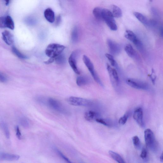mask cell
Here are the masks:
<instances>
[{
    "label": "cell",
    "mask_w": 163,
    "mask_h": 163,
    "mask_svg": "<svg viewBox=\"0 0 163 163\" xmlns=\"http://www.w3.org/2000/svg\"><path fill=\"white\" fill-rule=\"evenodd\" d=\"M77 52L76 51L73 52L69 57V62L74 72L77 74L79 75L80 74V72L77 66Z\"/></svg>",
    "instance_id": "30bf717a"
},
{
    "label": "cell",
    "mask_w": 163,
    "mask_h": 163,
    "mask_svg": "<svg viewBox=\"0 0 163 163\" xmlns=\"http://www.w3.org/2000/svg\"><path fill=\"white\" fill-rule=\"evenodd\" d=\"M5 4L7 5H9L10 2V0H5Z\"/></svg>",
    "instance_id": "b9f144b4"
},
{
    "label": "cell",
    "mask_w": 163,
    "mask_h": 163,
    "mask_svg": "<svg viewBox=\"0 0 163 163\" xmlns=\"http://www.w3.org/2000/svg\"><path fill=\"white\" fill-rule=\"evenodd\" d=\"M127 84L131 87L139 90H147L148 85L145 82L133 79H128L126 80Z\"/></svg>",
    "instance_id": "52a82bcc"
},
{
    "label": "cell",
    "mask_w": 163,
    "mask_h": 163,
    "mask_svg": "<svg viewBox=\"0 0 163 163\" xmlns=\"http://www.w3.org/2000/svg\"><path fill=\"white\" fill-rule=\"evenodd\" d=\"M89 82L88 78L86 76H80L77 78L76 83L78 86L81 87L88 84Z\"/></svg>",
    "instance_id": "d6986e66"
},
{
    "label": "cell",
    "mask_w": 163,
    "mask_h": 163,
    "mask_svg": "<svg viewBox=\"0 0 163 163\" xmlns=\"http://www.w3.org/2000/svg\"><path fill=\"white\" fill-rule=\"evenodd\" d=\"M125 37L129 40L135 45L139 49H141L143 48V44L137 38L136 35L133 31L130 30L126 31Z\"/></svg>",
    "instance_id": "ba28073f"
},
{
    "label": "cell",
    "mask_w": 163,
    "mask_h": 163,
    "mask_svg": "<svg viewBox=\"0 0 163 163\" xmlns=\"http://www.w3.org/2000/svg\"><path fill=\"white\" fill-rule=\"evenodd\" d=\"M8 80L6 76L3 73L0 72V83H4Z\"/></svg>",
    "instance_id": "d590c367"
},
{
    "label": "cell",
    "mask_w": 163,
    "mask_h": 163,
    "mask_svg": "<svg viewBox=\"0 0 163 163\" xmlns=\"http://www.w3.org/2000/svg\"><path fill=\"white\" fill-rule=\"evenodd\" d=\"M19 121L20 125L24 128H28L30 126V123L29 120L25 117H20L19 119Z\"/></svg>",
    "instance_id": "d4e9b609"
},
{
    "label": "cell",
    "mask_w": 163,
    "mask_h": 163,
    "mask_svg": "<svg viewBox=\"0 0 163 163\" xmlns=\"http://www.w3.org/2000/svg\"><path fill=\"white\" fill-rule=\"evenodd\" d=\"M107 69L111 79L112 80V82H114V83H115L116 84L118 85L119 83V80L116 70L112 68L108 64L107 65Z\"/></svg>",
    "instance_id": "8fae6325"
},
{
    "label": "cell",
    "mask_w": 163,
    "mask_h": 163,
    "mask_svg": "<svg viewBox=\"0 0 163 163\" xmlns=\"http://www.w3.org/2000/svg\"><path fill=\"white\" fill-rule=\"evenodd\" d=\"M55 61V59L53 58H50L48 61L44 62V63L47 65Z\"/></svg>",
    "instance_id": "f35d334b"
},
{
    "label": "cell",
    "mask_w": 163,
    "mask_h": 163,
    "mask_svg": "<svg viewBox=\"0 0 163 163\" xmlns=\"http://www.w3.org/2000/svg\"><path fill=\"white\" fill-rule=\"evenodd\" d=\"M78 30L76 27H75L73 30L71 35L72 40L73 42L75 43L78 40Z\"/></svg>",
    "instance_id": "4316f807"
},
{
    "label": "cell",
    "mask_w": 163,
    "mask_h": 163,
    "mask_svg": "<svg viewBox=\"0 0 163 163\" xmlns=\"http://www.w3.org/2000/svg\"><path fill=\"white\" fill-rule=\"evenodd\" d=\"M3 39L5 43L8 45H11L14 42V38L12 35L9 31H4L2 33Z\"/></svg>",
    "instance_id": "9a60e30c"
},
{
    "label": "cell",
    "mask_w": 163,
    "mask_h": 163,
    "mask_svg": "<svg viewBox=\"0 0 163 163\" xmlns=\"http://www.w3.org/2000/svg\"><path fill=\"white\" fill-rule=\"evenodd\" d=\"M108 44L110 51L112 54L117 55L120 52V48L119 44L110 40H108Z\"/></svg>",
    "instance_id": "7c38bea8"
},
{
    "label": "cell",
    "mask_w": 163,
    "mask_h": 163,
    "mask_svg": "<svg viewBox=\"0 0 163 163\" xmlns=\"http://www.w3.org/2000/svg\"><path fill=\"white\" fill-rule=\"evenodd\" d=\"M96 121L105 126H111L110 123L107 120L100 118L97 119Z\"/></svg>",
    "instance_id": "836d02e7"
},
{
    "label": "cell",
    "mask_w": 163,
    "mask_h": 163,
    "mask_svg": "<svg viewBox=\"0 0 163 163\" xmlns=\"http://www.w3.org/2000/svg\"><path fill=\"white\" fill-rule=\"evenodd\" d=\"M55 151L59 155V156L62 158L63 160H64L66 162L68 163H72V162L61 151L58 149L57 148H55Z\"/></svg>",
    "instance_id": "d6a6232c"
},
{
    "label": "cell",
    "mask_w": 163,
    "mask_h": 163,
    "mask_svg": "<svg viewBox=\"0 0 163 163\" xmlns=\"http://www.w3.org/2000/svg\"><path fill=\"white\" fill-rule=\"evenodd\" d=\"M25 23L28 25L33 26L37 23V20L35 18L31 17H28L25 20Z\"/></svg>",
    "instance_id": "f546056e"
},
{
    "label": "cell",
    "mask_w": 163,
    "mask_h": 163,
    "mask_svg": "<svg viewBox=\"0 0 163 163\" xmlns=\"http://www.w3.org/2000/svg\"><path fill=\"white\" fill-rule=\"evenodd\" d=\"M44 16L45 19L48 22L53 23L55 22L54 12L51 9L48 8L45 10Z\"/></svg>",
    "instance_id": "2e32d148"
},
{
    "label": "cell",
    "mask_w": 163,
    "mask_h": 163,
    "mask_svg": "<svg viewBox=\"0 0 163 163\" xmlns=\"http://www.w3.org/2000/svg\"><path fill=\"white\" fill-rule=\"evenodd\" d=\"M102 18L111 30L115 31L117 30L118 27L114 17L111 11L107 9H103Z\"/></svg>",
    "instance_id": "3957f363"
},
{
    "label": "cell",
    "mask_w": 163,
    "mask_h": 163,
    "mask_svg": "<svg viewBox=\"0 0 163 163\" xmlns=\"http://www.w3.org/2000/svg\"><path fill=\"white\" fill-rule=\"evenodd\" d=\"M160 160L161 162H163V154L162 153L161 154V156L160 157Z\"/></svg>",
    "instance_id": "7bdbcfd3"
},
{
    "label": "cell",
    "mask_w": 163,
    "mask_h": 163,
    "mask_svg": "<svg viewBox=\"0 0 163 163\" xmlns=\"http://www.w3.org/2000/svg\"><path fill=\"white\" fill-rule=\"evenodd\" d=\"M134 146L136 149L139 150L141 147V144L140 139L138 136H135L132 138Z\"/></svg>",
    "instance_id": "f1b7e54d"
},
{
    "label": "cell",
    "mask_w": 163,
    "mask_h": 163,
    "mask_svg": "<svg viewBox=\"0 0 163 163\" xmlns=\"http://www.w3.org/2000/svg\"><path fill=\"white\" fill-rule=\"evenodd\" d=\"M147 152L146 148L143 147L142 150L140 155L141 158L143 160H146L147 158Z\"/></svg>",
    "instance_id": "e575fe53"
},
{
    "label": "cell",
    "mask_w": 163,
    "mask_h": 163,
    "mask_svg": "<svg viewBox=\"0 0 163 163\" xmlns=\"http://www.w3.org/2000/svg\"><path fill=\"white\" fill-rule=\"evenodd\" d=\"M129 117L128 113H126L123 115V116L120 118L119 120V124L122 125H124L126 123L127 119Z\"/></svg>",
    "instance_id": "1f68e13d"
},
{
    "label": "cell",
    "mask_w": 163,
    "mask_h": 163,
    "mask_svg": "<svg viewBox=\"0 0 163 163\" xmlns=\"http://www.w3.org/2000/svg\"><path fill=\"white\" fill-rule=\"evenodd\" d=\"M65 48V46L60 44H51L47 46L45 53L48 57L55 59L62 53Z\"/></svg>",
    "instance_id": "7a4b0ae2"
},
{
    "label": "cell",
    "mask_w": 163,
    "mask_h": 163,
    "mask_svg": "<svg viewBox=\"0 0 163 163\" xmlns=\"http://www.w3.org/2000/svg\"><path fill=\"white\" fill-rule=\"evenodd\" d=\"M19 156L17 154L0 153V159L2 160L9 161H17L19 159Z\"/></svg>",
    "instance_id": "4fadbf2b"
},
{
    "label": "cell",
    "mask_w": 163,
    "mask_h": 163,
    "mask_svg": "<svg viewBox=\"0 0 163 163\" xmlns=\"http://www.w3.org/2000/svg\"><path fill=\"white\" fill-rule=\"evenodd\" d=\"M39 103L48 106L53 110L61 114L69 115H70L69 110L61 102L55 99L49 98L47 99L40 98Z\"/></svg>",
    "instance_id": "6da1fadb"
},
{
    "label": "cell",
    "mask_w": 163,
    "mask_h": 163,
    "mask_svg": "<svg viewBox=\"0 0 163 163\" xmlns=\"http://www.w3.org/2000/svg\"><path fill=\"white\" fill-rule=\"evenodd\" d=\"M0 127L3 130L6 137L7 139H9L10 137V133L8 124L4 121L1 122Z\"/></svg>",
    "instance_id": "44dd1931"
},
{
    "label": "cell",
    "mask_w": 163,
    "mask_h": 163,
    "mask_svg": "<svg viewBox=\"0 0 163 163\" xmlns=\"http://www.w3.org/2000/svg\"><path fill=\"white\" fill-rule=\"evenodd\" d=\"M133 15L142 23L146 26H150V21L141 13L135 12Z\"/></svg>",
    "instance_id": "e0dca14e"
},
{
    "label": "cell",
    "mask_w": 163,
    "mask_h": 163,
    "mask_svg": "<svg viewBox=\"0 0 163 163\" xmlns=\"http://www.w3.org/2000/svg\"><path fill=\"white\" fill-rule=\"evenodd\" d=\"M5 17H0V28H5Z\"/></svg>",
    "instance_id": "8d00e7d4"
},
{
    "label": "cell",
    "mask_w": 163,
    "mask_h": 163,
    "mask_svg": "<svg viewBox=\"0 0 163 163\" xmlns=\"http://www.w3.org/2000/svg\"><path fill=\"white\" fill-rule=\"evenodd\" d=\"M109 154L111 157L119 163H125V162L119 154L112 151H109Z\"/></svg>",
    "instance_id": "ffe728a7"
},
{
    "label": "cell",
    "mask_w": 163,
    "mask_h": 163,
    "mask_svg": "<svg viewBox=\"0 0 163 163\" xmlns=\"http://www.w3.org/2000/svg\"><path fill=\"white\" fill-rule=\"evenodd\" d=\"M55 61L58 64L61 65L66 62V59L65 56L61 54L55 58Z\"/></svg>",
    "instance_id": "83f0119b"
},
{
    "label": "cell",
    "mask_w": 163,
    "mask_h": 163,
    "mask_svg": "<svg viewBox=\"0 0 163 163\" xmlns=\"http://www.w3.org/2000/svg\"><path fill=\"white\" fill-rule=\"evenodd\" d=\"M68 103L72 105L81 107H90L93 102L88 99L75 97H70L67 99Z\"/></svg>",
    "instance_id": "277c9868"
},
{
    "label": "cell",
    "mask_w": 163,
    "mask_h": 163,
    "mask_svg": "<svg viewBox=\"0 0 163 163\" xmlns=\"http://www.w3.org/2000/svg\"><path fill=\"white\" fill-rule=\"evenodd\" d=\"M112 15L114 17L119 18L122 16V12L118 6L113 5L112 7Z\"/></svg>",
    "instance_id": "7402d4cb"
},
{
    "label": "cell",
    "mask_w": 163,
    "mask_h": 163,
    "mask_svg": "<svg viewBox=\"0 0 163 163\" xmlns=\"http://www.w3.org/2000/svg\"><path fill=\"white\" fill-rule=\"evenodd\" d=\"M102 8L97 7L94 9L93 11V13L96 19L99 20H103L102 18Z\"/></svg>",
    "instance_id": "cb8c5ba5"
},
{
    "label": "cell",
    "mask_w": 163,
    "mask_h": 163,
    "mask_svg": "<svg viewBox=\"0 0 163 163\" xmlns=\"http://www.w3.org/2000/svg\"><path fill=\"white\" fill-rule=\"evenodd\" d=\"M133 118L140 126L142 127L144 126L143 112L142 109L140 108H137L134 112Z\"/></svg>",
    "instance_id": "9c48e42d"
},
{
    "label": "cell",
    "mask_w": 163,
    "mask_h": 163,
    "mask_svg": "<svg viewBox=\"0 0 163 163\" xmlns=\"http://www.w3.org/2000/svg\"><path fill=\"white\" fill-rule=\"evenodd\" d=\"M99 114L97 112L92 111H90L85 112L84 118L87 121L92 122L96 121V119L99 118Z\"/></svg>",
    "instance_id": "5bb4252c"
},
{
    "label": "cell",
    "mask_w": 163,
    "mask_h": 163,
    "mask_svg": "<svg viewBox=\"0 0 163 163\" xmlns=\"http://www.w3.org/2000/svg\"><path fill=\"white\" fill-rule=\"evenodd\" d=\"M12 51L13 53L15 54L20 59H23L27 58V57L21 53L16 47H13L12 48Z\"/></svg>",
    "instance_id": "484cf974"
},
{
    "label": "cell",
    "mask_w": 163,
    "mask_h": 163,
    "mask_svg": "<svg viewBox=\"0 0 163 163\" xmlns=\"http://www.w3.org/2000/svg\"><path fill=\"white\" fill-rule=\"evenodd\" d=\"M144 138L146 145L153 151L157 148V144L153 132L150 129H147L144 131Z\"/></svg>",
    "instance_id": "5b68a950"
},
{
    "label": "cell",
    "mask_w": 163,
    "mask_h": 163,
    "mask_svg": "<svg viewBox=\"0 0 163 163\" xmlns=\"http://www.w3.org/2000/svg\"><path fill=\"white\" fill-rule=\"evenodd\" d=\"M61 16H58L57 18L56 19V23L57 25H58L60 24L61 22Z\"/></svg>",
    "instance_id": "ab89813d"
},
{
    "label": "cell",
    "mask_w": 163,
    "mask_h": 163,
    "mask_svg": "<svg viewBox=\"0 0 163 163\" xmlns=\"http://www.w3.org/2000/svg\"><path fill=\"white\" fill-rule=\"evenodd\" d=\"M16 136L19 140H21L22 138V133H21L18 126L16 127Z\"/></svg>",
    "instance_id": "74e56055"
},
{
    "label": "cell",
    "mask_w": 163,
    "mask_h": 163,
    "mask_svg": "<svg viewBox=\"0 0 163 163\" xmlns=\"http://www.w3.org/2000/svg\"><path fill=\"white\" fill-rule=\"evenodd\" d=\"M5 27L11 30L15 28V24L11 16H9L5 17Z\"/></svg>",
    "instance_id": "603a6c76"
},
{
    "label": "cell",
    "mask_w": 163,
    "mask_h": 163,
    "mask_svg": "<svg viewBox=\"0 0 163 163\" xmlns=\"http://www.w3.org/2000/svg\"><path fill=\"white\" fill-rule=\"evenodd\" d=\"M105 56L110 62L111 65L115 67L116 66V63L113 56L108 53L106 54Z\"/></svg>",
    "instance_id": "4dcf8cb0"
},
{
    "label": "cell",
    "mask_w": 163,
    "mask_h": 163,
    "mask_svg": "<svg viewBox=\"0 0 163 163\" xmlns=\"http://www.w3.org/2000/svg\"><path fill=\"white\" fill-rule=\"evenodd\" d=\"M124 50L127 55L130 57L134 58L136 56V52L131 44H126L124 47Z\"/></svg>",
    "instance_id": "ac0fdd59"
},
{
    "label": "cell",
    "mask_w": 163,
    "mask_h": 163,
    "mask_svg": "<svg viewBox=\"0 0 163 163\" xmlns=\"http://www.w3.org/2000/svg\"><path fill=\"white\" fill-rule=\"evenodd\" d=\"M160 33L161 35V36L162 37L163 36V28L162 27H161L160 28Z\"/></svg>",
    "instance_id": "60d3db41"
},
{
    "label": "cell",
    "mask_w": 163,
    "mask_h": 163,
    "mask_svg": "<svg viewBox=\"0 0 163 163\" xmlns=\"http://www.w3.org/2000/svg\"><path fill=\"white\" fill-rule=\"evenodd\" d=\"M83 61L88 69L89 72L91 74L92 76L93 77L94 80L101 86H103L102 83L97 74L93 64L88 57L84 55L83 57Z\"/></svg>",
    "instance_id": "8992f818"
},
{
    "label": "cell",
    "mask_w": 163,
    "mask_h": 163,
    "mask_svg": "<svg viewBox=\"0 0 163 163\" xmlns=\"http://www.w3.org/2000/svg\"><path fill=\"white\" fill-rule=\"evenodd\" d=\"M149 1H150V2H152V1H153V0H149Z\"/></svg>",
    "instance_id": "ee69618b"
}]
</instances>
